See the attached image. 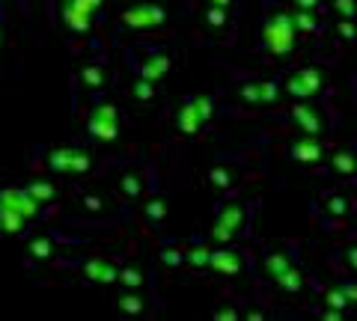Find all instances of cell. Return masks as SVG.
<instances>
[{"label":"cell","mask_w":357,"mask_h":321,"mask_svg":"<svg viewBox=\"0 0 357 321\" xmlns=\"http://www.w3.org/2000/svg\"><path fill=\"white\" fill-rule=\"evenodd\" d=\"M161 259H164V265H170V268H173V265H182V262H185V256H182L178 250H164Z\"/></svg>","instance_id":"d590c367"},{"label":"cell","mask_w":357,"mask_h":321,"mask_svg":"<svg viewBox=\"0 0 357 321\" xmlns=\"http://www.w3.org/2000/svg\"><path fill=\"white\" fill-rule=\"evenodd\" d=\"M122 191H126L128 196H137L140 194V179L137 175H126V179H122Z\"/></svg>","instance_id":"836d02e7"},{"label":"cell","mask_w":357,"mask_h":321,"mask_svg":"<svg viewBox=\"0 0 357 321\" xmlns=\"http://www.w3.org/2000/svg\"><path fill=\"white\" fill-rule=\"evenodd\" d=\"M203 123H206V119L199 116V110H197L194 102H188L182 110H178L176 125H178V131H182V134H197V131L203 128Z\"/></svg>","instance_id":"8fae6325"},{"label":"cell","mask_w":357,"mask_h":321,"mask_svg":"<svg viewBox=\"0 0 357 321\" xmlns=\"http://www.w3.org/2000/svg\"><path fill=\"white\" fill-rule=\"evenodd\" d=\"M24 224H27V217H21L18 212H13V208H6V205H0V229L3 232H21L24 229Z\"/></svg>","instance_id":"9a60e30c"},{"label":"cell","mask_w":357,"mask_h":321,"mask_svg":"<svg viewBox=\"0 0 357 321\" xmlns=\"http://www.w3.org/2000/svg\"><path fill=\"white\" fill-rule=\"evenodd\" d=\"M167 13L161 6H152V3H140V6H131L126 15H122V21H126L128 27L134 30H149V27H161L164 24Z\"/></svg>","instance_id":"5b68a950"},{"label":"cell","mask_w":357,"mask_h":321,"mask_svg":"<svg viewBox=\"0 0 357 321\" xmlns=\"http://www.w3.org/2000/svg\"><path fill=\"white\" fill-rule=\"evenodd\" d=\"M86 128H89V134H93L96 140H116L119 137V113H116V107L114 104H102V107H96L93 113H89L86 119Z\"/></svg>","instance_id":"7a4b0ae2"},{"label":"cell","mask_w":357,"mask_h":321,"mask_svg":"<svg viewBox=\"0 0 357 321\" xmlns=\"http://www.w3.org/2000/svg\"><path fill=\"white\" fill-rule=\"evenodd\" d=\"M208 182L215 185V187H229V173L223 170V167H215V170H208Z\"/></svg>","instance_id":"4316f807"},{"label":"cell","mask_w":357,"mask_h":321,"mask_svg":"<svg viewBox=\"0 0 357 321\" xmlns=\"http://www.w3.org/2000/svg\"><path fill=\"white\" fill-rule=\"evenodd\" d=\"M325 318H331V321L342 318V309H325Z\"/></svg>","instance_id":"60d3db41"},{"label":"cell","mask_w":357,"mask_h":321,"mask_svg":"<svg viewBox=\"0 0 357 321\" xmlns=\"http://www.w3.org/2000/svg\"><path fill=\"white\" fill-rule=\"evenodd\" d=\"M298 9H307V13H312V9L319 6V0H295Z\"/></svg>","instance_id":"74e56055"},{"label":"cell","mask_w":357,"mask_h":321,"mask_svg":"<svg viewBox=\"0 0 357 321\" xmlns=\"http://www.w3.org/2000/svg\"><path fill=\"white\" fill-rule=\"evenodd\" d=\"M134 95H137L140 102H149V98H155V84L146 81V77H140V81L134 84Z\"/></svg>","instance_id":"ffe728a7"},{"label":"cell","mask_w":357,"mask_h":321,"mask_svg":"<svg viewBox=\"0 0 357 321\" xmlns=\"http://www.w3.org/2000/svg\"><path fill=\"white\" fill-rule=\"evenodd\" d=\"M119 306H122V313H140L143 301H140L137 295H122V297H119Z\"/></svg>","instance_id":"d4e9b609"},{"label":"cell","mask_w":357,"mask_h":321,"mask_svg":"<svg viewBox=\"0 0 357 321\" xmlns=\"http://www.w3.org/2000/svg\"><path fill=\"white\" fill-rule=\"evenodd\" d=\"M81 77H84L89 86H102V81H105V75H102V69H98V65H86Z\"/></svg>","instance_id":"f1b7e54d"},{"label":"cell","mask_w":357,"mask_h":321,"mask_svg":"<svg viewBox=\"0 0 357 321\" xmlns=\"http://www.w3.org/2000/svg\"><path fill=\"white\" fill-rule=\"evenodd\" d=\"M321 152H325V146L316 140V137H304V140H298L295 146H292V155L301 161V164H316V161H321Z\"/></svg>","instance_id":"30bf717a"},{"label":"cell","mask_w":357,"mask_h":321,"mask_svg":"<svg viewBox=\"0 0 357 321\" xmlns=\"http://www.w3.org/2000/svg\"><path fill=\"white\" fill-rule=\"evenodd\" d=\"M333 170H337L340 175H351V173L357 170L354 155H351V152H340V155H333Z\"/></svg>","instance_id":"e0dca14e"},{"label":"cell","mask_w":357,"mask_h":321,"mask_svg":"<svg viewBox=\"0 0 357 321\" xmlns=\"http://www.w3.org/2000/svg\"><path fill=\"white\" fill-rule=\"evenodd\" d=\"M84 274L89 276V280H96V283H116L119 280V271L107 259H89L84 265Z\"/></svg>","instance_id":"9c48e42d"},{"label":"cell","mask_w":357,"mask_h":321,"mask_svg":"<svg viewBox=\"0 0 357 321\" xmlns=\"http://www.w3.org/2000/svg\"><path fill=\"white\" fill-rule=\"evenodd\" d=\"M328 306L331 309H345V306H349V297H345L342 285H340V289H331L328 292Z\"/></svg>","instance_id":"cb8c5ba5"},{"label":"cell","mask_w":357,"mask_h":321,"mask_svg":"<svg viewBox=\"0 0 357 321\" xmlns=\"http://www.w3.org/2000/svg\"><path fill=\"white\" fill-rule=\"evenodd\" d=\"M51 250H54V244H51L48 238H36V241L30 244V253H33L36 259H48V256H51Z\"/></svg>","instance_id":"7402d4cb"},{"label":"cell","mask_w":357,"mask_h":321,"mask_svg":"<svg viewBox=\"0 0 357 321\" xmlns=\"http://www.w3.org/2000/svg\"><path fill=\"white\" fill-rule=\"evenodd\" d=\"M295 123L304 128L307 134H319V131H321V116L312 107H307V104H298L295 107Z\"/></svg>","instance_id":"4fadbf2b"},{"label":"cell","mask_w":357,"mask_h":321,"mask_svg":"<svg viewBox=\"0 0 357 321\" xmlns=\"http://www.w3.org/2000/svg\"><path fill=\"white\" fill-rule=\"evenodd\" d=\"M0 205H6V208H13V212H18L21 217H36L39 212V203L27 194V187L24 191H3L0 194Z\"/></svg>","instance_id":"52a82bcc"},{"label":"cell","mask_w":357,"mask_h":321,"mask_svg":"<svg viewBox=\"0 0 357 321\" xmlns=\"http://www.w3.org/2000/svg\"><path fill=\"white\" fill-rule=\"evenodd\" d=\"M208 3H211V6H229L232 0H208Z\"/></svg>","instance_id":"7bdbcfd3"},{"label":"cell","mask_w":357,"mask_h":321,"mask_svg":"<svg viewBox=\"0 0 357 321\" xmlns=\"http://www.w3.org/2000/svg\"><path fill=\"white\" fill-rule=\"evenodd\" d=\"M286 90L292 93L295 98H312L319 90H321V72L319 69H301L295 72L292 77H289V84H286Z\"/></svg>","instance_id":"8992f818"},{"label":"cell","mask_w":357,"mask_h":321,"mask_svg":"<svg viewBox=\"0 0 357 321\" xmlns=\"http://www.w3.org/2000/svg\"><path fill=\"white\" fill-rule=\"evenodd\" d=\"M328 212H331L333 217H342L345 212H349V199H345L342 194H331V196H328Z\"/></svg>","instance_id":"d6986e66"},{"label":"cell","mask_w":357,"mask_h":321,"mask_svg":"<svg viewBox=\"0 0 357 321\" xmlns=\"http://www.w3.org/2000/svg\"><path fill=\"white\" fill-rule=\"evenodd\" d=\"M289 265H292V262H289L286 256H280V253H277V256H268V262H265V268H268V271H271V274L277 276V274H280V271H286V268H289Z\"/></svg>","instance_id":"484cf974"},{"label":"cell","mask_w":357,"mask_h":321,"mask_svg":"<svg viewBox=\"0 0 357 321\" xmlns=\"http://www.w3.org/2000/svg\"><path fill=\"white\" fill-rule=\"evenodd\" d=\"M333 6H337V13H340L342 18H354V15H357L354 0H333Z\"/></svg>","instance_id":"1f68e13d"},{"label":"cell","mask_w":357,"mask_h":321,"mask_svg":"<svg viewBox=\"0 0 357 321\" xmlns=\"http://www.w3.org/2000/svg\"><path fill=\"white\" fill-rule=\"evenodd\" d=\"M84 203L93 208V212H98V208H102V199H96V196H84Z\"/></svg>","instance_id":"ab89813d"},{"label":"cell","mask_w":357,"mask_h":321,"mask_svg":"<svg viewBox=\"0 0 357 321\" xmlns=\"http://www.w3.org/2000/svg\"><path fill=\"white\" fill-rule=\"evenodd\" d=\"M96 9L98 6L89 3V0H63V21H66V27L75 30V33L89 30V21H93Z\"/></svg>","instance_id":"3957f363"},{"label":"cell","mask_w":357,"mask_h":321,"mask_svg":"<svg viewBox=\"0 0 357 321\" xmlns=\"http://www.w3.org/2000/svg\"><path fill=\"white\" fill-rule=\"evenodd\" d=\"M164 203H161V199H149V203H146V217L149 220H164Z\"/></svg>","instance_id":"f546056e"},{"label":"cell","mask_w":357,"mask_h":321,"mask_svg":"<svg viewBox=\"0 0 357 321\" xmlns=\"http://www.w3.org/2000/svg\"><path fill=\"white\" fill-rule=\"evenodd\" d=\"M208 256H211V253L206 250V247H197V250H191V253H188V262H191V265H197V268H199V265H208Z\"/></svg>","instance_id":"d6a6232c"},{"label":"cell","mask_w":357,"mask_h":321,"mask_svg":"<svg viewBox=\"0 0 357 321\" xmlns=\"http://www.w3.org/2000/svg\"><path fill=\"white\" fill-rule=\"evenodd\" d=\"M241 220H244L241 205H229L227 212L220 214V220H218V226H215V238H218V241H229L232 235H236V229L241 226Z\"/></svg>","instance_id":"ba28073f"},{"label":"cell","mask_w":357,"mask_h":321,"mask_svg":"<svg viewBox=\"0 0 357 321\" xmlns=\"http://www.w3.org/2000/svg\"><path fill=\"white\" fill-rule=\"evenodd\" d=\"M241 95L248 98V102H259V84H253V86H244Z\"/></svg>","instance_id":"8d00e7d4"},{"label":"cell","mask_w":357,"mask_h":321,"mask_svg":"<svg viewBox=\"0 0 357 321\" xmlns=\"http://www.w3.org/2000/svg\"><path fill=\"white\" fill-rule=\"evenodd\" d=\"M345 297H349V304H357V285H342Z\"/></svg>","instance_id":"f35d334b"},{"label":"cell","mask_w":357,"mask_h":321,"mask_svg":"<svg viewBox=\"0 0 357 321\" xmlns=\"http://www.w3.org/2000/svg\"><path fill=\"white\" fill-rule=\"evenodd\" d=\"M277 86L274 84H259V102L262 104H271V102H277Z\"/></svg>","instance_id":"4dcf8cb0"},{"label":"cell","mask_w":357,"mask_h":321,"mask_svg":"<svg viewBox=\"0 0 357 321\" xmlns=\"http://www.w3.org/2000/svg\"><path fill=\"white\" fill-rule=\"evenodd\" d=\"M295 21L292 15H286V13H277L271 15V21L265 24V48L274 54V57H283V54H289L295 48Z\"/></svg>","instance_id":"6da1fadb"},{"label":"cell","mask_w":357,"mask_h":321,"mask_svg":"<svg viewBox=\"0 0 357 321\" xmlns=\"http://www.w3.org/2000/svg\"><path fill=\"white\" fill-rule=\"evenodd\" d=\"M345 259H349V265L357 271V247H351V250H349V256H345Z\"/></svg>","instance_id":"b9f144b4"},{"label":"cell","mask_w":357,"mask_h":321,"mask_svg":"<svg viewBox=\"0 0 357 321\" xmlns=\"http://www.w3.org/2000/svg\"><path fill=\"white\" fill-rule=\"evenodd\" d=\"M337 33H340L342 39H349V42H351V39L357 36V30H354V24H351V18H342L340 24H337Z\"/></svg>","instance_id":"e575fe53"},{"label":"cell","mask_w":357,"mask_h":321,"mask_svg":"<svg viewBox=\"0 0 357 321\" xmlns=\"http://www.w3.org/2000/svg\"><path fill=\"white\" fill-rule=\"evenodd\" d=\"M292 21H295V27H298V30H304V33H312V30L319 27L316 21H312V15L307 13V9H301L298 15H292Z\"/></svg>","instance_id":"603a6c76"},{"label":"cell","mask_w":357,"mask_h":321,"mask_svg":"<svg viewBox=\"0 0 357 321\" xmlns=\"http://www.w3.org/2000/svg\"><path fill=\"white\" fill-rule=\"evenodd\" d=\"M119 283L128 285V289H137V285H143V274L134 268H126V271H119Z\"/></svg>","instance_id":"44dd1931"},{"label":"cell","mask_w":357,"mask_h":321,"mask_svg":"<svg viewBox=\"0 0 357 321\" xmlns=\"http://www.w3.org/2000/svg\"><path fill=\"white\" fill-rule=\"evenodd\" d=\"M206 18H208V24H215V27L227 24V6H208Z\"/></svg>","instance_id":"83f0119b"},{"label":"cell","mask_w":357,"mask_h":321,"mask_svg":"<svg viewBox=\"0 0 357 321\" xmlns=\"http://www.w3.org/2000/svg\"><path fill=\"white\" fill-rule=\"evenodd\" d=\"M208 265H211V268H215L218 274H229V276L241 271V259H238V253H232V250H218V253H211Z\"/></svg>","instance_id":"7c38bea8"},{"label":"cell","mask_w":357,"mask_h":321,"mask_svg":"<svg viewBox=\"0 0 357 321\" xmlns=\"http://www.w3.org/2000/svg\"><path fill=\"white\" fill-rule=\"evenodd\" d=\"M27 194L36 199V203H48V199H54V187H51L48 182H33V185L27 187Z\"/></svg>","instance_id":"ac0fdd59"},{"label":"cell","mask_w":357,"mask_h":321,"mask_svg":"<svg viewBox=\"0 0 357 321\" xmlns=\"http://www.w3.org/2000/svg\"><path fill=\"white\" fill-rule=\"evenodd\" d=\"M48 167L57 173H86L89 170V155L81 149H54L48 158Z\"/></svg>","instance_id":"277c9868"},{"label":"cell","mask_w":357,"mask_h":321,"mask_svg":"<svg viewBox=\"0 0 357 321\" xmlns=\"http://www.w3.org/2000/svg\"><path fill=\"white\" fill-rule=\"evenodd\" d=\"M89 3H96V6H102V0H89Z\"/></svg>","instance_id":"ee69618b"},{"label":"cell","mask_w":357,"mask_h":321,"mask_svg":"<svg viewBox=\"0 0 357 321\" xmlns=\"http://www.w3.org/2000/svg\"><path fill=\"white\" fill-rule=\"evenodd\" d=\"M170 72V60L167 57H149L146 63L140 65V77H146V81H161V77Z\"/></svg>","instance_id":"5bb4252c"},{"label":"cell","mask_w":357,"mask_h":321,"mask_svg":"<svg viewBox=\"0 0 357 321\" xmlns=\"http://www.w3.org/2000/svg\"><path fill=\"white\" fill-rule=\"evenodd\" d=\"M274 280L280 283V289H286V292H298L301 285H304V276H301V271H298V268H292V265H289L286 271L277 274Z\"/></svg>","instance_id":"2e32d148"}]
</instances>
